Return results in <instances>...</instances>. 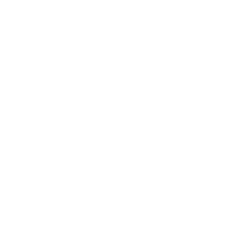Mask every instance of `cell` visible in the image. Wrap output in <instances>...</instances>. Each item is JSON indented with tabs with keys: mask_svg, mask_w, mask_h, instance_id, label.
Listing matches in <instances>:
<instances>
[]
</instances>
